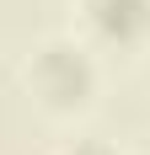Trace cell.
I'll list each match as a JSON object with an SVG mask.
<instances>
[{"instance_id": "obj_2", "label": "cell", "mask_w": 150, "mask_h": 155, "mask_svg": "<svg viewBox=\"0 0 150 155\" xmlns=\"http://www.w3.org/2000/svg\"><path fill=\"white\" fill-rule=\"evenodd\" d=\"M91 16H97V27L113 32V38H134L150 21V0H91Z\"/></svg>"}, {"instance_id": "obj_3", "label": "cell", "mask_w": 150, "mask_h": 155, "mask_svg": "<svg viewBox=\"0 0 150 155\" xmlns=\"http://www.w3.org/2000/svg\"><path fill=\"white\" fill-rule=\"evenodd\" d=\"M75 155H107V150H97V144H80V150H75Z\"/></svg>"}, {"instance_id": "obj_1", "label": "cell", "mask_w": 150, "mask_h": 155, "mask_svg": "<svg viewBox=\"0 0 150 155\" xmlns=\"http://www.w3.org/2000/svg\"><path fill=\"white\" fill-rule=\"evenodd\" d=\"M86 59L80 54H70V48H43V59H38V86H43L48 96H59V102H70V96L86 91Z\"/></svg>"}]
</instances>
